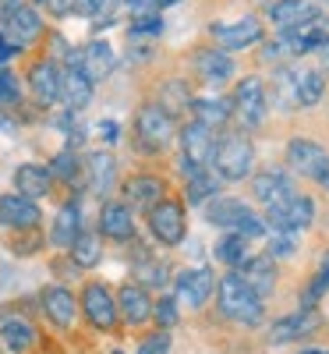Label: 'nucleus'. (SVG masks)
<instances>
[{"label": "nucleus", "instance_id": "53", "mask_svg": "<svg viewBox=\"0 0 329 354\" xmlns=\"http://www.w3.org/2000/svg\"><path fill=\"white\" fill-rule=\"evenodd\" d=\"M15 8H21V0H0V18H4V15H11Z\"/></svg>", "mask_w": 329, "mask_h": 354}, {"label": "nucleus", "instance_id": "17", "mask_svg": "<svg viewBox=\"0 0 329 354\" xmlns=\"http://www.w3.org/2000/svg\"><path fill=\"white\" fill-rule=\"evenodd\" d=\"M39 202L32 198H21L18 192H8V195H0V227H8L15 234L21 230H39Z\"/></svg>", "mask_w": 329, "mask_h": 354}, {"label": "nucleus", "instance_id": "22", "mask_svg": "<svg viewBox=\"0 0 329 354\" xmlns=\"http://www.w3.org/2000/svg\"><path fill=\"white\" fill-rule=\"evenodd\" d=\"M280 43H283L287 57H305V53L326 50V46H329V18L322 15L319 21H312V25H305V28L280 32Z\"/></svg>", "mask_w": 329, "mask_h": 354}, {"label": "nucleus", "instance_id": "27", "mask_svg": "<svg viewBox=\"0 0 329 354\" xmlns=\"http://www.w3.org/2000/svg\"><path fill=\"white\" fill-rule=\"evenodd\" d=\"M195 71H198V78L205 85L220 88V85H227L234 78V57L216 50V46H205V50L195 53Z\"/></svg>", "mask_w": 329, "mask_h": 354}, {"label": "nucleus", "instance_id": "35", "mask_svg": "<svg viewBox=\"0 0 329 354\" xmlns=\"http://www.w3.org/2000/svg\"><path fill=\"white\" fill-rule=\"evenodd\" d=\"M220 185H223V181H220L213 170H198V174L188 177V185H185V202H188V205H205L209 198H216Z\"/></svg>", "mask_w": 329, "mask_h": 354}, {"label": "nucleus", "instance_id": "5", "mask_svg": "<svg viewBox=\"0 0 329 354\" xmlns=\"http://www.w3.org/2000/svg\"><path fill=\"white\" fill-rule=\"evenodd\" d=\"M262 223H265V230H280V234H301V230H308L312 223H315V202L308 198V195H290L287 202H276V205H269L265 209V216H262Z\"/></svg>", "mask_w": 329, "mask_h": 354}, {"label": "nucleus", "instance_id": "11", "mask_svg": "<svg viewBox=\"0 0 329 354\" xmlns=\"http://www.w3.org/2000/svg\"><path fill=\"white\" fill-rule=\"evenodd\" d=\"M213 290H216V277H213V270H205V266L181 270V273L173 277V301H177V305L202 308Z\"/></svg>", "mask_w": 329, "mask_h": 354}, {"label": "nucleus", "instance_id": "12", "mask_svg": "<svg viewBox=\"0 0 329 354\" xmlns=\"http://www.w3.org/2000/svg\"><path fill=\"white\" fill-rule=\"evenodd\" d=\"M0 32H4V39H8L15 50H25L28 43H36V39L43 36V18H39L36 8L21 4V8H15L11 15L0 18Z\"/></svg>", "mask_w": 329, "mask_h": 354}, {"label": "nucleus", "instance_id": "3", "mask_svg": "<svg viewBox=\"0 0 329 354\" xmlns=\"http://www.w3.org/2000/svg\"><path fill=\"white\" fill-rule=\"evenodd\" d=\"M205 220L220 227V230H230V234H241V238L255 241L265 234V223L262 216L252 209L248 202L241 198H230V195H216V198H209L205 202Z\"/></svg>", "mask_w": 329, "mask_h": 354}, {"label": "nucleus", "instance_id": "6", "mask_svg": "<svg viewBox=\"0 0 329 354\" xmlns=\"http://www.w3.org/2000/svg\"><path fill=\"white\" fill-rule=\"evenodd\" d=\"M230 113L241 121L245 128H258L269 113V100H265V82L258 75H245L241 82L234 85V96H230Z\"/></svg>", "mask_w": 329, "mask_h": 354}, {"label": "nucleus", "instance_id": "24", "mask_svg": "<svg viewBox=\"0 0 329 354\" xmlns=\"http://www.w3.org/2000/svg\"><path fill=\"white\" fill-rule=\"evenodd\" d=\"M28 88H32V100L39 106H53L61 103V68H57V61H36L32 68H28Z\"/></svg>", "mask_w": 329, "mask_h": 354}, {"label": "nucleus", "instance_id": "25", "mask_svg": "<svg viewBox=\"0 0 329 354\" xmlns=\"http://www.w3.org/2000/svg\"><path fill=\"white\" fill-rule=\"evenodd\" d=\"M78 68H82V75H85L88 82L96 85V82H103V78L113 75V68H117V53H113L110 43L93 39V43H85V46L78 50Z\"/></svg>", "mask_w": 329, "mask_h": 354}, {"label": "nucleus", "instance_id": "47", "mask_svg": "<svg viewBox=\"0 0 329 354\" xmlns=\"http://www.w3.org/2000/svg\"><path fill=\"white\" fill-rule=\"evenodd\" d=\"M156 32H163V18L160 15H135L131 36H156Z\"/></svg>", "mask_w": 329, "mask_h": 354}, {"label": "nucleus", "instance_id": "33", "mask_svg": "<svg viewBox=\"0 0 329 354\" xmlns=\"http://www.w3.org/2000/svg\"><path fill=\"white\" fill-rule=\"evenodd\" d=\"M68 255H71V262L78 266V270H93V266L103 262V238L96 230H82L78 238L71 241Z\"/></svg>", "mask_w": 329, "mask_h": 354}, {"label": "nucleus", "instance_id": "59", "mask_svg": "<svg viewBox=\"0 0 329 354\" xmlns=\"http://www.w3.org/2000/svg\"><path fill=\"white\" fill-rule=\"evenodd\" d=\"M113 354H121V351H113Z\"/></svg>", "mask_w": 329, "mask_h": 354}, {"label": "nucleus", "instance_id": "36", "mask_svg": "<svg viewBox=\"0 0 329 354\" xmlns=\"http://www.w3.org/2000/svg\"><path fill=\"white\" fill-rule=\"evenodd\" d=\"M248 238H241V234H223V238L216 241V248H213V255H216V262H223L227 266V270H237V266H241L252 252H248Z\"/></svg>", "mask_w": 329, "mask_h": 354}, {"label": "nucleus", "instance_id": "28", "mask_svg": "<svg viewBox=\"0 0 329 354\" xmlns=\"http://www.w3.org/2000/svg\"><path fill=\"white\" fill-rule=\"evenodd\" d=\"M315 330H319V312L315 308H297L294 315H283L269 326V340L287 344V340H297V337H308Z\"/></svg>", "mask_w": 329, "mask_h": 354}, {"label": "nucleus", "instance_id": "21", "mask_svg": "<svg viewBox=\"0 0 329 354\" xmlns=\"http://www.w3.org/2000/svg\"><path fill=\"white\" fill-rule=\"evenodd\" d=\"M82 177H85V188L93 192L96 198H106L117 185V160L103 149L96 153H88L85 163H82Z\"/></svg>", "mask_w": 329, "mask_h": 354}, {"label": "nucleus", "instance_id": "26", "mask_svg": "<svg viewBox=\"0 0 329 354\" xmlns=\"http://www.w3.org/2000/svg\"><path fill=\"white\" fill-rule=\"evenodd\" d=\"M234 273L241 277V280H245V283L258 294L262 301H265L269 294L276 290V262L269 259V255H248V259H245L241 266H237Z\"/></svg>", "mask_w": 329, "mask_h": 354}, {"label": "nucleus", "instance_id": "1", "mask_svg": "<svg viewBox=\"0 0 329 354\" xmlns=\"http://www.w3.org/2000/svg\"><path fill=\"white\" fill-rule=\"evenodd\" d=\"M216 305H220V312H223L230 322H237V326H258L262 315H265L262 298H258V294H255L241 277H237L234 270L223 273L220 283H216Z\"/></svg>", "mask_w": 329, "mask_h": 354}, {"label": "nucleus", "instance_id": "58", "mask_svg": "<svg viewBox=\"0 0 329 354\" xmlns=\"http://www.w3.org/2000/svg\"><path fill=\"white\" fill-rule=\"evenodd\" d=\"M163 4H177V0H163Z\"/></svg>", "mask_w": 329, "mask_h": 354}, {"label": "nucleus", "instance_id": "18", "mask_svg": "<svg viewBox=\"0 0 329 354\" xmlns=\"http://www.w3.org/2000/svg\"><path fill=\"white\" fill-rule=\"evenodd\" d=\"M167 185H163V177H156V174H131L128 181L121 185V195H124V205L135 213V209H142V213H149L156 202H163L167 195Z\"/></svg>", "mask_w": 329, "mask_h": 354}, {"label": "nucleus", "instance_id": "40", "mask_svg": "<svg viewBox=\"0 0 329 354\" xmlns=\"http://www.w3.org/2000/svg\"><path fill=\"white\" fill-rule=\"evenodd\" d=\"M329 294V252L322 255V266H319V273L312 277L308 290H305V298H301V308H315L322 298Z\"/></svg>", "mask_w": 329, "mask_h": 354}, {"label": "nucleus", "instance_id": "8", "mask_svg": "<svg viewBox=\"0 0 329 354\" xmlns=\"http://www.w3.org/2000/svg\"><path fill=\"white\" fill-rule=\"evenodd\" d=\"M177 138H181V174L191 177L198 170H209V163H213V149H216V131H209L202 124H185L181 131H177Z\"/></svg>", "mask_w": 329, "mask_h": 354}, {"label": "nucleus", "instance_id": "44", "mask_svg": "<svg viewBox=\"0 0 329 354\" xmlns=\"http://www.w3.org/2000/svg\"><path fill=\"white\" fill-rule=\"evenodd\" d=\"M269 259H290L294 255V234H280V230H269V248H265Z\"/></svg>", "mask_w": 329, "mask_h": 354}, {"label": "nucleus", "instance_id": "32", "mask_svg": "<svg viewBox=\"0 0 329 354\" xmlns=\"http://www.w3.org/2000/svg\"><path fill=\"white\" fill-rule=\"evenodd\" d=\"M191 113H195V124H202V128H209V131H220V128H227V121H230V100H223V96H202V100H191Z\"/></svg>", "mask_w": 329, "mask_h": 354}, {"label": "nucleus", "instance_id": "38", "mask_svg": "<svg viewBox=\"0 0 329 354\" xmlns=\"http://www.w3.org/2000/svg\"><path fill=\"white\" fill-rule=\"evenodd\" d=\"M50 177H53V181H64V185H78L82 181V160H78V153L75 149H61V153H57L53 160H50Z\"/></svg>", "mask_w": 329, "mask_h": 354}, {"label": "nucleus", "instance_id": "15", "mask_svg": "<svg viewBox=\"0 0 329 354\" xmlns=\"http://www.w3.org/2000/svg\"><path fill=\"white\" fill-rule=\"evenodd\" d=\"M265 18L273 21L280 32H294V28H305L312 21L322 18V8H315L312 0H273L265 8Z\"/></svg>", "mask_w": 329, "mask_h": 354}, {"label": "nucleus", "instance_id": "31", "mask_svg": "<svg viewBox=\"0 0 329 354\" xmlns=\"http://www.w3.org/2000/svg\"><path fill=\"white\" fill-rule=\"evenodd\" d=\"M85 227H82V205H78V198H71V202H64L61 209H57V216H53V227H50V245L53 248H71V241L78 238Z\"/></svg>", "mask_w": 329, "mask_h": 354}, {"label": "nucleus", "instance_id": "42", "mask_svg": "<svg viewBox=\"0 0 329 354\" xmlns=\"http://www.w3.org/2000/svg\"><path fill=\"white\" fill-rule=\"evenodd\" d=\"M160 106H163V110H167L170 117H173V110H181V106H191V93H188V85H185V82H167Z\"/></svg>", "mask_w": 329, "mask_h": 354}, {"label": "nucleus", "instance_id": "41", "mask_svg": "<svg viewBox=\"0 0 329 354\" xmlns=\"http://www.w3.org/2000/svg\"><path fill=\"white\" fill-rule=\"evenodd\" d=\"M110 8H113V0H75V15L96 18V28L110 25Z\"/></svg>", "mask_w": 329, "mask_h": 354}, {"label": "nucleus", "instance_id": "46", "mask_svg": "<svg viewBox=\"0 0 329 354\" xmlns=\"http://www.w3.org/2000/svg\"><path fill=\"white\" fill-rule=\"evenodd\" d=\"M167 351H170V333H167V330H156V333H149V337L138 344L135 354H167Z\"/></svg>", "mask_w": 329, "mask_h": 354}, {"label": "nucleus", "instance_id": "37", "mask_svg": "<svg viewBox=\"0 0 329 354\" xmlns=\"http://www.w3.org/2000/svg\"><path fill=\"white\" fill-rule=\"evenodd\" d=\"M326 93V75L308 68V71H297V110H308L322 100Z\"/></svg>", "mask_w": 329, "mask_h": 354}, {"label": "nucleus", "instance_id": "30", "mask_svg": "<svg viewBox=\"0 0 329 354\" xmlns=\"http://www.w3.org/2000/svg\"><path fill=\"white\" fill-rule=\"evenodd\" d=\"M0 347L11 354H25L36 347V326L25 315H4L0 319Z\"/></svg>", "mask_w": 329, "mask_h": 354}, {"label": "nucleus", "instance_id": "29", "mask_svg": "<svg viewBox=\"0 0 329 354\" xmlns=\"http://www.w3.org/2000/svg\"><path fill=\"white\" fill-rule=\"evenodd\" d=\"M15 192H18L21 198L39 202V198H46V195L53 192V177H50V170H46L43 163H21V167L15 170Z\"/></svg>", "mask_w": 329, "mask_h": 354}, {"label": "nucleus", "instance_id": "34", "mask_svg": "<svg viewBox=\"0 0 329 354\" xmlns=\"http://www.w3.org/2000/svg\"><path fill=\"white\" fill-rule=\"evenodd\" d=\"M297 71L301 68H276L273 71V93H265L269 103L280 110H297Z\"/></svg>", "mask_w": 329, "mask_h": 354}, {"label": "nucleus", "instance_id": "54", "mask_svg": "<svg viewBox=\"0 0 329 354\" xmlns=\"http://www.w3.org/2000/svg\"><path fill=\"white\" fill-rule=\"evenodd\" d=\"M319 185H322V188H326V192H329V163H326V170H322V174H319Z\"/></svg>", "mask_w": 329, "mask_h": 354}, {"label": "nucleus", "instance_id": "48", "mask_svg": "<svg viewBox=\"0 0 329 354\" xmlns=\"http://www.w3.org/2000/svg\"><path fill=\"white\" fill-rule=\"evenodd\" d=\"M39 245H43L39 230H21L18 238L11 241V252H15V255H32V252H39Z\"/></svg>", "mask_w": 329, "mask_h": 354}, {"label": "nucleus", "instance_id": "20", "mask_svg": "<svg viewBox=\"0 0 329 354\" xmlns=\"http://www.w3.org/2000/svg\"><path fill=\"white\" fill-rule=\"evenodd\" d=\"M117 301V319H124L128 326H142V322L153 319V298H149V290L135 280L121 283V290L113 294Z\"/></svg>", "mask_w": 329, "mask_h": 354}, {"label": "nucleus", "instance_id": "43", "mask_svg": "<svg viewBox=\"0 0 329 354\" xmlns=\"http://www.w3.org/2000/svg\"><path fill=\"white\" fill-rule=\"evenodd\" d=\"M21 103V85L15 71H0V106H18Z\"/></svg>", "mask_w": 329, "mask_h": 354}, {"label": "nucleus", "instance_id": "19", "mask_svg": "<svg viewBox=\"0 0 329 354\" xmlns=\"http://www.w3.org/2000/svg\"><path fill=\"white\" fill-rule=\"evenodd\" d=\"M252 195H255V202H262L265 209H269V205L287 202L290 195H297V188H294V177L287 170L269 167V170H258L252 177Z\"/></svg>", "mask_w": 329, "mask_h": 354}, {"label": "nucleus", "instance_id": "9", "mask_svg": "<svg viewBox=\"0 0 329 354\" xmlns=\"http://www.w3.org/2000/svg\"><path fill=\"white\" fill-rule=\"evenodd\" d=\"M78 308L85 312V322L100 333H110L117 326V301H113V290L100 280L85 283L82 287V298H78Z\"/></svg>", "mask_w": 329, "mask_h": 354}, {"label": "nucleus", "instance_id": "60", "mask_svg": "<svg viewBox=\"0 0 329 354\" xmlns=\"http://www.w3.org/2000/svg\"><path fill=\"white\" fill-rule=\"evenodd\" d=\"M39 4H43V0H39Z\"/></svg>", "mask_w": 329, "mask_h": 354}, {"label": "nucleus", "instance_id": "45", "mask_svg": "<svg viewBox=\"0 0 329 354\" xmlns=\"http://www.w3.org/2000/svg\"><path fill=\"white\" fill-rule=\"evenodd\" d=\"M177 315H181V312H177V301H173V298H167V294H163L160 301H153V319L160 322V330L177 326Z\"/></svg>", "mask_w": 329, "mask_h": 354}, {"label": "nucleus", "instance_id": "49", "mask_svg": "<svg viewBox=\"0 0 329 354\" xmlns=\"http://www.w3.org/2000/svg\"><path fill=\"white\" fill-rule=\"evenodd\" d=\"M43 4H46V11L57 15V18H64V15L75 11V0H43Z\"/></svg>", "mask_w": 329, "mask_h": 354}, {"label": "nucleus", "instance_id": "2", "mask_svg": "<svg viewBox=\"0 0 329 354\" xmlns=\"http://www.w3.org/2000/svg\"><path fill=\"white\" fill-rule=\"evenodd\" d=\"M220 181H245L255 170V145L245 131H223L216 138L213 149V163H209Z\"/></svg>", "mask_w": 329, "mask_h": 354}, {"label": "nucleus", "instance_id": "7", "mask_svg": "<svg viewBox=\"0 0 329 354\" xmlns=\"http://www.w3.org/2000/svg\"><path fill=\"white\" fill-rule=\"evenodd\" d=\"M149 220V234L163 245V248H177L185 241V234H188V220H185V205L177 202V198H163L156 202L153 209L145 213Z\"/></svg>", "mask_w": 329, "mask_h": 354}, {"label": "nucleus", "instance_id": "39", "mask_svg": "<svg viewBox=\"0 0 329 354\" xmlns=\"http://www.w3.org/2000/svg\"><path fill=\"white\" fill-rule=\"evenodd\" d=\"M167 273H170V266H167L163 259H153V255H142V259L135 262V277H138L135 283H142L145 290H149V287H163V283L170 280Z\"/></svg>", "mask_w": 329, "mask_h": 354}, {"label": "nucleus", "instance_id": "57", "mask_svg": "<svg viewBox=\"0 0 329 354\" xmlns=\"http://www.w3.org/2000/svg\"><path fill=\"white\" fill-rule=\"evenodd\" d=\"M301 354H326V351H301Z\"/></svg>", "mask_w": 329, "mask_h": 354}, {"label": "nucleus", "instance_id": "56", "mask_svg": "<svg viewBox=\"0 0 329 354\" xmlns=\"http://www.w3.org/2000/svg\"><path fill=\"white\" fill-rule=\"evenodd\" d=\"M322 53H326V71H329V46H326V50H322Z\"/></svg>", "mask_w": 329, "mask_h": 354}, {"label": "nucleus", "instance_id": "4", "mask_svg": "<svg viewBox=\"0 0 329 354\" xmlns=\"http://www.w3.org/2000/svg\"><path fill=\"white\" fill-rule=\"evenodd\" d=\"M177 138V124L173 117L160 106V103H145L135 113V149L145 156H156L163 153L167 145Z\"/></svg>", "mask_w": 329, "mask_h": 354}, {"label": "nucleus", "instance_id": "13", "mask_svg": "<svg viewBox=\"0 0 329 354\" xmlns=\"http://www.w3.org/2000/svg\"><path fill=\"white\" fill-rule=\"evenodd\" d=\"M326 163H329V153L322 149L319 142H312V138H290L287 142V167H290V174L308 177V181H319V174L326 170Z\"/></svg>", "mask_w": 329, "mask_h": 354}, {"label": "nucleus", "instance_id": "23", "mask_svg": "<svg viewBox=\"0 0 329 354\" xmlns=\"http://www.w3.org/2000/svg\"><path fill=\"white\" fill-rule=\"evenodd\" d=\"M100 238H110V241H131L135 238V213L121 198H106L103 209H100Z\"/></svg>", "mask_w": 329, "mask_h": 354}, {"label": "nucleus", "instance_id": "10", "mask_svg": "<svg viewBox=\"0 0 329 354\" xmlns=\"http://www.w3.org/2000/svg\"><path fill=\"white\" fill-rule=\"evenodd\" d=\"M209 36L216 39V50L230 53V50H248L255 43H262L265 36V28L255 15H245V18H237V21H216V25H209Z\"/></svg>", "mask_w": 329, "mask_h": 354}, {"label": "nucleus", "instance_id": "55", "mask_svg": "<svg viewBox=\"0 0 329 354\" xmlns=\"http://www.w3.org/2000/svg\"><path fill=\"white\" fill-rule=\"evenodd\" d=\"M312 4H315V8H329V0H312Z\"/></svg>", "mask_w": 329, "mask_h": 354}, {"label": "nucleus", "instance_id": "16", "mask_svg": "<svg viewBox=\"0 0 329 354\" xmlns=\"http://www.w3.org/2000/svg\"><path fill=\"white\" fill-rule=\"evenodd\" d=\"M39 308H43V315L53 322L57 330H71L75 319H78V301H75V294L64 283L43 287L39 290Z\"/></svg>", "mask_w": 329, "mask_h": 354}, {"label": "nucleus", "instance_id": "14", "mask_svg": "<svg viewBox=\"0 0 329 354\" xmlns=\"http://www.w3.org/2000/svg\"><path fill=\"white\" fill-rule=\"evenodd\" d=\"M93 82H88L85 75H82V68H78V50H71L68 53V64L61 68V103L71 110V113H78V110H85L88 103H93Z\"/></svg>", "mask_w": 329, "mask_h": 354}, {"label": "nucleus", "instance_id": "52", "mask_svg": "<svg viewBox=\"0 0 329 354\" xmlns=\"http://www.w3.org/2000/svg\"><path fill=\"white\" fill-rule=\"evenodd\" d=\"M15 53H18V50H15V46H11V43L4 39V32H0V64H4V61H11Z\"/></svg>", "mask_w": 329, "mask_h": 354}, {"label": "nucleus", "instance_id": "50", "mask_svg": "<svg viewBox=\"0 0 329 354\" xmlns=\"http://www.w3.org/2000/svg\"><path fill=\"white\" fill-rule=\"evenodd\" d=\"M280 57H287L283 43H280V39H269V43H265V50H262V61H280Z\"/></svg>", "mask_w": 329, "mask_h": 354}, {"label": "nucleus", "instance_id": "51", "mask_svg": "<svg viewBox=\"0 0 329 354\" xmlns=\"http://www.w3.org/2000/svg\"><path fill=\"white\" fill-rule=\"evenodd\" d=\"M100 135H103V142H117L121 138V124L117 121H100Z\"/></svg>", "mask_w": 329, "mask_h": 354}]
</instances>
